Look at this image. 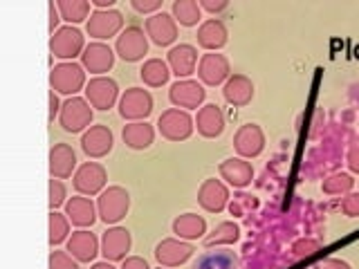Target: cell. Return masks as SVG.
<instances>
[{
	"mask_svg": "<svg viewBox=\"0 0 359 269\" xmlns=\"http://www.w3.org/2000/svg\"><path fill=\"white\" fill-rule=\"evenodd\" d=\"M99 216L106 224H117L130 209V195L126 188L110 186L99 195Z\"/></svg>",
	"mask_w": 359,
	"mask_h": 269,
	"instance_id": "cell-1",
	"label": "cell"
},
{
	"mask_svg": "<svg viewBox=\"0 0 359 269\" xmlns=\"http://www.w3.org/2000/svg\"><path fill=\"white\" fill-rule=\"evenodd\" d=\"M61 126L63 130L67 132H81L83 128L90 126V121H93V108L86 99L81 97H72L67 99L63 108H61Z\"/></svg>",
	"mask_w": 359,
	"mask_h": 269,
	"instance_id": "cell-2",
	"label": "cell"
},
{
	"mask_svg": "<svg viewBox=\"0 0 359 269\" xmlns=\"http://www.w3.org/2000/svg\"><path fill=\"white\" fill-rule=\"evenodd\" d=\"M50 83H52V90H56V92H61V95H76L86 83L83 67L76 63L56 65L50 74Z\"/></svg>",
	"mask_w": 359,
	"mask_h": 269,
	"instance_id": "cell-3",
	"label": "cell"
},
{
	"mask_svg": "<svg viewBox=\"0 0 359 269\" xmlns=\"http://www.w3.org/2000/svg\"><path fill=\"white\" fill-rule=\"evenodd\" d=\"M153 112V97L144 88H130L119 99V115L123 119H146Z\"/></svg>",
	"mask_w": 359,
	"mask_h": 269,
	"instance_id": "cell-4",
	"label": "cell"
},
{
	"mask_svg": "<svg viewBox=\"0 0 359 269\" xmlns=\"http://www.w3.org/2000/svg\"><path fill=\"white\" fill-rule=\"evenodd\" d=\"M146 50H149V39H146V34L142 27L137 25H130L126 27L117 39V54L121 56L123 61L128 63H135L144 59Z\"/></svg>",
	"mask_w": 359,
	"mask_h": 269,
	"instance_id": "cell-5",
	"label": "cell"
},
{
	"mask_svg": "<svg viewBox=\"0 0 359 269\" xmlns=\"http://www.w3.org/2000/svg\"><path fill=\"white\" fill-rule=\"evenodd\" d=\"M50 50H52L54 56H59V59H74V56H79L86 50L83 34L79 32L76 27H61L52 36Z\"/></svg>",
	"mask_w": 359,
	"mask_h": 269,
	"instance_id": "cell-6",
	"label": "cell"
},
{
	"mask_svg": "<svg viewBox=\"0 0 359 269\" xmlns=\"http://www.w3.org/2000/svg\"><path fill=\"white\" fill-rule=\"evenodd\" d=\"M117 95H119L117 83L112 81V78H108V76H97L86 85L88 104L93 108H97V110H108V108L115 106Z\"/></svg>",
	"mask_w": 359,
	"mask_h": 269,
	"instance_id": "cell-7",
	"label": "cell"
},
{
	"mask_svg": "<svg viewBox=\"0 0 359 269\" xmlns=\"http://www.w3.org/2000/svg\"><path fill=\"white\" fill-rule=\"evenodd\" d=\"M130 231L123 227H112L104 233L101 238V254L106 256L108 263L115 261H126V254L130 251Z\"/></svg>",
	"mask_w": 359,
	"mask_h": 269,
	"instance_id": "cell-8",
	"label": "cell"
},
{
	"mask_svg": "<svg viewBox=\"0 0 359 269\" xmlns=\"http://www.w3.org/2000/svg\"><path fill=\"white\" fill-rule=\"evenodd\" d=\"M123 18L117 9H97L88 20V34L95 39H110L121 29Z\"/></svg>",
	"mask_w": 359,
	"mask_h": 269,
	"instance_id": "cell-9",
	"label": "cell"
},
{
	"mask_svg": "<svg viewBox=\"0 0 359 269\" xmlns=\"http://www.w3.org/2000/svg\"><path fill=\"white\" fill-rule=\"evenodd\" d=\"M106 184V168L97 162H88L76 171L74 175V188L83 195L99 193Z\"/></svg>",
	"mask_w": 359,
	"mask_h": 269,
	"instance_id": "cell-10",
	"label": "cell"
},
{
	"mask_svg": "<svg viewBox=\"0 0 359 269\" xmlns=\"http://www.w3.org/2000/svg\"><path fill=\"white\" fill-rule=\"evenodd\" d=\"M112 130L108 126H90L81 137V149L88 157H104L112 151Z\"/></svg>",
	"mask_w": 359,
	"mask_h": 269,
	"instance_id": "cell-11",
	"label": "cell"
},
{
	"mask_svg": "<svg viewBox=\"0 0 359 269\" xmlns=\"http://www.w3.org/2000/svg\"><path fill=\"white\" fill-rule=\"evenodd\" d=\"M157 128L164 134L166 139H173V142H180V139H187L191 134V117L182 110H166L164 115L157 121Z\"/></svg>",
	"mask_w": 359,
	"mask_h": 269,
	"instance_id": "cell-12",
	"label": "cell"
},
{
	"mask_svg": "<svg viewBox=\"0 0 359 269\" xmlns=\"http://www.w3.org/2000/svg\"><path fill=\"white\" fill-rule=\"evenodd\" d=\"M146 34L153 39L155 45H171L177 36V27H175V20L164 14V11H157L153 14L149 20H146Z\"/></svg>",
	"mask_w": 359,
	"mask_h": 269,
	"instance_id": "cell-13",
	"label": "cell"
},
{
	"mask_svg": "<svg viewBox=\"0 0 359 269\" xmlns=\"http://www.w3.org/2000/svg\"><path fill=\"white\" fill-rule=\"evenodd\" d=\"M81 59H83L86 70L95 72V74H104L110 70L112 63H115V54H112V50L104 43H90L83 50Z\"/></svg>",
	"mask_w": 359,
	"mask_h": 269,
	"instance_id": "cell-14",
	"label": "cell"
},
{
	"mask_svg": "<svg viewBox=\"0 0 359 269\" xmlns=\"http://www.w3.org/2000/svg\"><path fill=\"white\" fill-rule=\"evenodd\" d=\"M67 251L79 263H90L95 261V256L99 251V242L95 238V233L90 231H74L67 240Z\"/></svg>",
	"mask_w": 359,
	"mask_h": 269,
	"instance_id": "cell-15",
	"label": "cell"
},
{
	"mask_svg": "<svg viewBox=\"0 0 359 269\" xmlns=\"http://www.w3.org/2000/svg\"><path fill=\"white\" fill-rule=\"evenodd\" d=\"M76 166V155L67 144H56L50 151V173L56 179L70 177Z\"/></svg>",
	"mask_w": 359,
	"mask_h": 269,
	"instance_id": "cell-16",
	"label": "cell"
},
{
	"mask_svg": "<svg viewBox=\"0 0 359 269\" xmlns=\"http://www.w3.org/2000/svg\"><path fill=\"white\" fill-rule=\"evenodd\" d=\"M191 244L180 242V240H162L160 244L155 247V258L157 263L164 267H175L180 263H184L187 258L191 256Z\"/></svg>",
	"mask_w": 359,
	"mask_h": 269,
	"instance_id": "cell-17",
	"label": "cell"
},
{
	"mask_svg": "<svg viewBox=\"0 0 359 269\" xmlns=\"http://www.w3.org/2000/svg\"><path fill=\"white\" fill-rule=\"evenodd\" d=\"M121 137H123V142H126L128 149L144 151L153 144L155 130H153L151 123H146V121H133V123H128V126H123Z\"/></svg>",
	"mask_w": 359,
	"mask_h": 269,
	"instance_id": "cell-18",
	"label": "cell"
},
{
	"mask_svg": "<svg viewBox=\"0 0 359 269\" xmlns=\"http://www.w3.org/2000/svg\"><path fill=\"white\" fill-rule=\"evenodd\" d=\"M65 216L70 218L72 224H76V227H93L95 220H97V211H95V205L88 198L76 195L72 200H67Z\"/></svg>",
	"mask_w": 359,
	"mask_h": 269,
	"instance_id": "cell-19",
	"label": "cell"
},
{
	"mask_svg": "<svg viewBox=\"0 0 359 269\" xmlns=\"http://www.w3.org/2000/svg\"><path fill=\"white\" fill-rule=\"evenodd\" d=\"M171 101L180 108H196L205 92H202V88L194 81H177L173 88H171Z\"/></svg>",
	"mask_w": 359,
	"mask_h": 269,
	"instance_id": "cell-20",
	"label": "cell"
},
{
	"mask_svg": "<svg viewBox=\"0 0 359 269\" xmlns=\"http://www.w3.org/2000/svg\"><path fill=\"white\" fill-rule=\"evenodd\" d=\"M196 50L191 48V45H177V48H173L171 52H168V63H171L173 72L177 76H189L191 72H194L196 67Z\"/></svg>",
	"mask_w": 359,
	"mask_h": 269,
	"instance_id": "cell-21",
	"label": "cell"
},
{
	"mask_svg": "<svg viewBox=\"0 0 359 269\" xmlns=\"http://www.w3.org/2000/svg\"><path fill=\"white\" fill-rule=\"evenodd\" d=\"M168 65L160 59H151V61H146L144 67L140 70V76H142V81L146 85H151V88H160L168 81Z\"/></svg>",
	"mask_w": 359,
	"mask_h": 269,
	"instance_id": "cell-22",
	"label": "cell"
},
{
	"mask_svg": "<svg viewBox=\"0 0 359 269\" xmlns=\"http://www.w3.org/2000/svg\"><path fill=\"white\" fill-rule=\"evenodd\" d=\"M173 233H177L180 238H198L205 233V220L194 216V213H184V216L175 218Z\"/></svg>",
	"mask_w": 359,
	"mask_h": 269,
	"instance_id": "cell-23",
	"label": "cell"
},
{
	"mask_svg": "<svg viewBox=\"0 0 359 269\" xmlns=\"http://www.w3.org/2000/svg\"><path fill=\"white\" fill-rule=\"evenodd\" d=\"M224 74H227V61L222 56H205V61L200 65V76L205 78L207 83H220Z\"/></svg>",
	"mask_w": 359,
	"mask_h": 269,
	"instance_id": "cell-24",
	"label": "cell"
},
{
	"mask_svg": "<svg viewBox=\"0 0 359 269\" xmlns=\"http://www.w3.org/2000/svg\"><path fill=\"white\" fill-rule=\"evenodd\" d=\"M198 130L202 134H207V137H213V134H218L222 130V115L218 112L216 106H207L200 110L198 115Z\"/></svg>",
	"mask_w": 359,
	"mask_h": 269,
	"instance_id": "cell-25",
	"label": "cell"
},
{
	"mask_svg": "<svg viewBox=\"0 0 359 269\" xmlns=\"http://www.w3.org/2000/svg\"><path fill=\"white\" fill-rule=\"evenodd\" d=\"M224 198H227L224 188L218 182H213V179H209V182L200 188V202H202V207L209 211H220L224 205Z\"/></svg>",
	"mask_w": 359,
	"mask_h": 269,
	"instance_id": "cell-26",
	"label": "cell"
},
{
	"mask_svg": "<svg viewBox=\"0 0 359 269\" xmlns=\"http://www.w3.org/2000/svg\"><path fill=\"white\" fill-rule=\"evenodd\" d=\"M56 7H59L63 20L67 22H81L88 18V11H90L88 0H61Z\"/></svg>",
	"mask_w": 359,
	"mask_h": 269,
	"instance_id": "cell-27",
	"label": "cell"
},
{
	"mask_svg": "<svg viewBox=\"0 0 359 269\" xmlns=\"http://www.w3.org/2000/svg\"><path fill=\"white\" fill-rule=\"evenodd\" d=\"M200 43L205 45V48H220L224 43V27L216 20H209L205 25L200 27Z\"/></svg>",
	"mask_w": 359,
	"mask_h": 269,
	"instance_id": "cell-28",
	"label": "cell"
},
{
	"mask_svg": "<svg viewBox=\"0 0 359 269\" xmlns=\"http://www.w3.org/2000/svg\"><path fill=\"white\" fill-rule=\"evenodd\" d=\"M173 14L182 25H196L200 18V7L191 0H177L173 3Z\"/></svg>",
	"mask_w": 359,
	"mask_h": 269,
	"instance_id": "cell-29",
	"label": "cell"
},
{
	"mask_svg": "<svg viewBox=\"0 0 359 269\" xmlns=\"http://www.w3.org/2000/svg\"><path fill=\"white\" fill-rule=\"evenodd\" d=\"M67 231H70V224L61 216V213L52 211L50 213V244H59L67 238Z\"/></svg>",
	"mask_w": 359,
	"mask_h": 269,
	"instance_id": "cell-30",
	"label": "cell"
},
{
	"mask_svg": "<svg viewBox=\"0 0 359 269\" xmlns=\"http://www.w3.org/2000/svg\"><path fill=\"white\" fill-rule=\"evenodd\" d=\"M224 95H227V99L233 101V104H245V101L252 97V85L247 83L245 78L238 76L227 85V92H224Z\"/></svg>",
	"mask_w": 359,
	"mask_h": 269,
	"instance_id": "cell-31",
	"label": "cell"
},
{
	"mask_svg": "<svg viewBox=\"0 0 359 269\" xmlns=\"http://www.w3.org/2000/svg\"><path fill=\"white\" fill-rule=\"evenodd\" d=\"M238 149L247 155H256L261 151V132L256 128H245L238 134Z\"/></svg>",
	"mask_w": 359,
	"mask_h": 269,
	"instance_id": "cell-32",
	"label": "cell"
},
{
	"mask_svg": "<svg viewBox=\"0 0 359 269\" xmlns=\"http://www.w3.org/2000/svg\"><path fill=\"white\" fill-rule=\"evenodd\" d=\"M222 173L227 175L233 184H245L247 177H250V168L245 164H241L238 160H229V164L222 166Z\"/></svg>",
	"mask_w": 359,
	"mask_h": 269,
	"instance_id": "cell-33",
	"label": "cell"
},
{
	"mask_svg": "<svg viewBox=\"0 0 359 269\" xmlns=\"http://www.w3.org/2000/svg\"><path fill=\"white\" fill-rule=\"evenodd\" d=\"M50 269H79V265H76V261H72L70 254L52 251V256H50Z\"/></svg>",
	"mask_w": 359,
	"mask_h": 269,
	"instance_id": "cell-34",
	"label": "cell"
},
{
	"mask_svg": "<svg viewBox=\"0 0 359 269\" xmlns=\"http://www.w3.org/2000/svg\"><path fill=\"white\" fill-rule=\"evenodd\" d=\"M63 202H65V186H63L61 179L52 177V182H50V207H52V211L56 207H61Z\"/></svg>",
	"mask_w": 359,
	"mask_h": 269,
	"instance_id": "cell-35",
	"label": "cell"
},
{
	"mask_svg": "<svg viewBox=\"0 0 359 269\" xmlns=\"http://www.w3.org/2000/svg\"><path fill=\"white\" fill-rule=\"evenodd\" d=\"M133 7H135V11H140V14H153V11L162 9V3L160 0H153V3H146V0H133Z\"/></svg>",
	"mask_w": 359,
	"mask_h": 269,
	"instance_id": "cell-36",
	"label": "cell"
},
{
	"mask_svg": "<svg viewBox=\"0 0 359 269\" xmlns=\"http://www.w3.org/2000/svg\"><path fill=\"white\" fill-rule=\"evenodd\" d=\"M121 269H151V267H149V263L144 261V258L133 256V258H126V261H123Z\"/></svg>",
	"mask_w": 359,
	"mask_h": 269,
	"instance_id": "cell-37",
	"label": "cell"
},
{
	"mask_svg": "<svg viewBox=\"0 0 359 269\" xmlns=\"http://www.w3.org/2000/svg\"><path fill=\"white\" fill-rule=\"evenodd\" d=\"M59 25V7L54 3H50V34L54 36V27Z\"/></svg>",
	"mask_w": 359,
	"mask_h": 269,
	"instance_id": "cell-38",
	"label": "cell"
},
{
	"mask_svg": "<svg viewBox=\"0 0 359 269\" xmlns=\"http://www.w3.org/2000/svg\"><path fill=\"white\" fill-rule=\"evenodd\" d=\"M59 112V99H56V95H54V90L50 92V121H54V115Z\"/></svg>",
	"mask_w": 359,
	"mask_h": 269,
	"instance_id": "cell-39",
	"label": "cell"
},
{
	"mask_svg": "<svg viewBox=\"0 0 359 269\" xmlns=\"http://www.w3.org/2000/svg\"><path fill=\"white\" fill-rule=\"evenodd\" d=\"M95 7L97 9H112V0H97Z\"/></svg>",
	"mask_w": 359,
	"mask_h": 269,
	"instance_id": "cell-40",
	"label": "cell"
},
{
	"mask_svg": "<svg viewBox=\"0 0 359 269\" xmlns=\"http://www.w3.org/2000/svg\"><path fill=\"white\" fill-rule=\"evenodd\" d=\"M93 269H115V267H112V265L106 261V263H97V265H93Z\"/></svg>",
	"mask_w": 359,
	"mask_h": 269,
	"instance_id": "cell-41",
	"label": "cell"
}]
</instances>
